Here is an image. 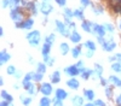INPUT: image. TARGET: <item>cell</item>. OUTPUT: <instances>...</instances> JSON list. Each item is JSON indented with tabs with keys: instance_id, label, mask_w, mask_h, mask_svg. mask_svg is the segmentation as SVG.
Instances as JSON below:
<instances>
[{
	"instance_id": "1",
	"label": "cell",
	"mask_w": 121,
	"mask_h": 106,
	"mask_svg": "<svg viewBox=\"0 0 121 106\" xmlns=\"http://www.w3.org/2000/svg\"><path fill=\"white\" fill-rule=\"evenodd\" d=\"M27 41L32 47H38L41 42V34L39 30H33L27 34Z\"/></svg>"
},
{
	"instance_id": "2",
	"label": "cell",
	"mask_w": 121,
	"mask_h": 106,
	"mask_svg": "<svg viewBox=\"0 0 121 106\" xmlns=\"http://www.w3.org/2000/svg\"><path fill=\"white\" fill-rule=\"evenodd\" d=\"M55 25H56V30H57L60 35H62V36L69 37L70 34H72V30H70V29L65 25V23L58 21V19H56V21H55Z\"/></svg>"
},
{
	"instance_id": "3",
	"label": "cell",
	"mask_w": 121,
	"mask_h": 106,
	"mask_svg": "<svg viewBox=\"0 0 121 106\" xmlns=\"http://www.w3.org/2000/svg\"><path fill=\"white\" fill-rule=\"evenodd\" d=\"M10 17H11V19L17 23V22H21L23 21V12H22V10L21 7H12V10L10 11Z\"/></svg>"
},
{
	"instance_id": "4",
	"label": "cell",
	"mask_w": 121,
	"mask_h": 106,
	"mask_svg": "<svg viewBox=\"0 0 121 106\" xmlns=\"http://www.w3.org/2000/svg\"><path fill=\"white\" fill-rule=\"evenodd\" d=\"M34 25V21L33 18H27V19H23L21 22H17L15 23V27L16 28H19V29H24V30H30Z\"/></svg>"
},
{
	"instance_id": "5",
	"label": "cell",
	"mask_w": 121,
	"mask_h": 106,
	"mask_svg": "<svg viewBox=\"0 0 121 106\" xmlns=\"http://www.w3.org/2000/svg\"><path fill=\"white\" fill-rule=\"evenodd\" d=\"M102 48L103 51L105 52H113L115 48H116V42L114 41L113 36H110L109 39H105V41L102 43Z\"/></svg>"
},
{
	"instance_id": "6",
	"label": "cell",
	"mask_w": 121,
	"mask_h": 106,
	"mask_svg": "<svg viewBox=\"0 0 121 106\" xmlns=\"http://www.w3.org/2000/svg\"><path fill=\"white\" fill-rule=\"evenodd\" d=\"M39 88H40V93H41L43 95H47V96H50L55 92L51 82H41Z\"/></svg>"
},
{
	"instance_id": "7",
	"label": "cell",
	"mask_w": 121,
	"mask_h": 106,
	"mask_svg": "<svg viewBox=\"0 0 121 106\" xmlns=\"http://www.w3.org/2000/svg\"><path fill=\"white\" fill-rule=\"evenodd\" d=\"M64 74L69 77H76L80 75V67H78L76 64H73V65H69L67 67H64Z\"/></svg>"
},
{
	"instance_id": "8",
	"label": "cell",
	"mask_w": 121,
	"mask_h": 106,
	"mask_svg": "<svg viewBox=\"0 0 121 106\" xmlns=\"http://www.w3.org/2000/svg\"><path fill=\"white\" fill-rule=\"evenodd\" d=\"M92 34H96L97 36H105L107 35V29L104 27V24H97V23H93V27H92Z\"/></svg>"
},
{
	"instance_id": "9",
	"label": "cell",
	"mask_w": 121,
	"mask_h": 106,
	"mask_svg": "<svg viewBox=\"0 0 121 106\" xmlns=\"http://www.w3.org/2000/svg\"><path fill=\"white\" fill-rule=\"evenodd\" d=\"M65 84L69 89L72 90H78L80 88V81L76 79V77H70V79H68L65 81Z\"/></svg>"
},
{
	"instance_id": "10",
	"label": "cell",
	"mask_w": 121,
	"mask_h": 106,
	"mask_svg": "<svg viewBox=\"0 0 121 106\" xmlns=\"http://www.w3.org/2000/svg\"><path fill=\"white\" fill-rule=\"evenodd\" d=\"M93 74H95V70L93 69H90V67H81L80 69V76H81V79L84 80V81H87V80H90L91 77L93 76Z\"/></svg>"
},
{
	"instance_id": "11",
	"label": "cell",
	"mask_w": 121,
	"mask_h": 106,
	"mask_svg": "<svg viewBox=\"0 0 121 106\" xmlns=\"http://www.w3.org/2000/svg\"><path fill=\"white\" fill-rule=\"evenodd\" d=\"M24 90L27 92V94L32 95V96H35V95H38V93H40V88L36 86V83L34 81L30 83V84H28L26 88H24Z\"/></svg>"
},
{
	"instance_id": "12",
	"label": "cell",
	"mask_w": 121,
	"mask_h": 106,
	"mask_svg": "<svg viewBox=\"0 0 121 106\" xmlns=\"http://www.w3.org/2000/svg\"><path fill=\"white\" fill-rule=\"evenodd\" d=\"M68 96H69V93L65 89H63V88H56V90H55V99L64 101L65 99H68Z\"/></svg>"
},
{
	"instance_id": "13",
	"label": "cell",
	"mask_w": 121,
	"mask_h": 106,
	"mask_svg": "<svg viewBox=\"0 0 121 106\" xmlns=\"http://www.w3.org/2000/svg\"><path fill=\"white\" fill-rule=\"evenodd\" d=\"M40 11L43 12V15L47 16L53 11V6L50 4V1H43L41 5H40Z\"/></svg>"
},
{
	"instance_id": "14",
	"label": "cell",
	"mask_w": 121,
	"mask_h": 106,
	"mask_svg": "<svg viewBox=\"0 0 121 106\" xmlns=\"http://www.w3.org/2000/svg\"><path fill=\"white\" fill-rule=\"evenodd\" d=\"M82 95H84V98L87 100V101H93L95 98H96V93L93 89H91V88H84L82 90Z\"/></svg>"
},
{
	"instance_id": "15",
	"label": "cell",
	"mask_w": 121,
	"mask_h": 106,
	"mask_svg": "<svg viewBox=\"0 0 121 106\" xmlns=\"http://www.w3.org/2000/svg\"><path fill=\"white\" fill-rule=\"evenodd\" d=\"M69 39H70V41H72L73 43H75V45H79L82 40L81 35H80V33L78 30H73L72 34H70V36H69Z\"/></svg>"
},
{
	"instance_id": "16",
	"label": "cell",
	"mask_w": 121,
	"mask_h": 106,
	"mask_svg": "<svg viewBox=\"0 0 121 106\" xmlns=\"http://www.w3.org/2000/svg\"><path fill=\"white\" fill-rule=\"evenodd\" d=\"M60 71L59 70H55L51 75H50V81H51L52 84H58L60 82Z\"/></svg>"
},
{
	"instance_id": "17",
	"label": "cell",
	"mask_w": 121,
	"mask_h": 106,
	"mask_svg": "<svg viewBox=\"0 0 121 106\" xmlns=\"http://www.w3.org/2000/svg\"><path fill=\"white\" fill-rule=\"evenodd\" d=\"M10 59H11V54H10L5 48H3L1 52H0V63H1V65L10 62Z\"/></svg>"
},
{
	"instance_id": "18",
	"label": "cell",
	"mask_w": 121,
	"mask_h": 106,
	"mask_svg": "<svg viewBox=\"0 0 121 106\" xmlns=\"http://www.w3.org/2000/svg\"><path fill=\"white\" fill-rule=\"evenodd\" d=\"M19 101L22 102L23 106H30V104L33 102V98L32 95H24V94H21L19 95Z\"/></svg>"
},
{
	"instance_id": "19",
	"label": "cell",
	"mask_w": 121,
	"mask_h": 106,
	"mask_svg": "<svg viewBox=\"0 0 121 106\" xmlns=\"http://www.w3.org/2000/svg\"><path fill=\"white\" fill-rule=\"evenodd\" d=\"M72 105L73 106H84L85 105V98L81 95H74L72 98Z\"/></svg>"
},
{
	"instance_id": "20",
	"label": "cell",
	"mask_w": 121,
	"mask_h": 106,
	"mask_svg": "<svg viewBox=\"0 0 121 106\" xmlns=\"http://www.w3.org/2000/svg\"><path fill=\"white\" fill-rule=\"evenodd\" d=\"M82 45H79V46H75L74 48H72V51H70V54H72V57L74 58V59H78V58L81 55L82 53Z\"/></svg>"
},
{
	"instance_id": "21",
	"label": "cell",
	"mask_w": 121,
	"mask_h": 106,
	"mask_svg": "<svg viewBox=\"0 0 121 106\" xmlns=\"http://www.w3.org/2000/svg\"><path fill=\"white\" fill-rule=\"evenodd\" d=\"M114 89H115V87L113 84L112 86L108 84V86L104 87V94L109 100H113V98H114Z\"/></svg>"
},
{
	"instance_id": "22",
	"label": "cell",
	"mask_w": 121,
	"mask_h": 106,
	"mask_svg": "<svg viewBox=\"0 0 121 106\" xmlns=\"http://www.w3.org/2000/svg\"><path fill=\"white\" fill-rule=\"evenodd\" d=\"M32 82H33V72H27L22 79V87L26 88V87L28 84H30Z\"/></svg>"
},
{
	"instance_id": "23",
	"label": "cell",
	"mask_w": 121,
	"mask_h": 106,
	"mask_svg": "<svg viewBox=\"0 0 121 106\" xmlns=\"http://www.w3.org/2000/svg\"><path fill=\"white\" fill-rule=\"evenodd\" d=\"M70 51H72V48H70L68 42H62L59 45V52L62 55H67L68 53H70Z\"/></svg>"
},
{
	"instance_id": "24",
	"label": "cell",
	"mask_w": 121,
	"mask_h": 106,
	"mask_svg": "<svg viewBox=\"0 0 121 106\" xmlns=\"http://www.w3.org/2000/svg\"><path fill=\"white\" fill-rule=\"evenodd\" d=\"M109 82L112 83L114 87H116V88H120V89H121V79H120L119 76H115V75L109 76Z\"/></svg>"
},
{
	"instance_id": "25",
	"label": "cell",
	"mask_w": 121,
	"mask_h": 106,
	"mask_svg": "<svg viewBox=\"0 0 121 106\" xmlns=\"http://www.w3.org/2000/svg\"><path fill=\"white\" fill-rule=\"evenodd\" d=\"M52 104L53 100H51L47 95H43V98H40L39 100V106H52Z\"/></svg>"
},
{
	"instance_id": "26",
	"label": "cell",
	"mask_w": 121,
	"mask_h": 106,
	"mask_svg": "<svg viewBox=\"0 0 121 106\" xmlns=\"http://www.w3.org/2000/svg\"><path fill=\"white\" fill-rule=\"evenodd\" d=\"M82 46H84V48H86V50H91V51H95V52H96V50H97V43H96L95 41H92V40L85 41V42L82 43Z\"/></svg>"
},
{
	"instance_id": "27",
	"label": "cell",
	"mask_w": 121,
	"mask_h": 106,
	"mask_svg": "<svg viewBox=\"0 0 121 106\" xmlns=\"http://www.w3.org/2000/svg\"><path fill=\"white\" fill-rule=\"evenodd\" d=\"M92 27H93V23L90 21H82V23H81L82 30L86 33H92Z\"/></svg>"
},
{
	"instance_id": "28",
	"label": "cell",
	"mask_w": 121,
	"mask_h": 106,
	"mask_svg": "<svg viewBox=\"0 0 121 106\" xmlns=\"http://www.w3.org/2000/svg\"><path fill=\"white\" fill-rule=\"evenodd\" d=\"M35 67H36V71L41 72V74H46V70H47V65L44 63V62H38L35 64Z\"/></svg>"
},
{
	"instance_id": "29",
	"label": "cell",
	"mask_w": 121,
	"mask_h": 106,
	"mask_svg": "<svg viewBox=\"0 0 121 106\" xmlns=\"http://www.w3.org/2000/svg\"><path fill=\"white\" fill-rule=\"evenodd\" d=\"M44 75L45 74H41V72H39V71H34L33 72V81L35 82V83H41L43 82V80H44Z\"/></svg>"
},
{
	"instance_id": "30",
	"label": "cell",
	"mask_w": 121,
	"mask_h": 106,
	"mask_svg": "<svg viewBox=\"0 0 121 106\" xmlns=\"http://www.w3.org/2000/svg\"><path fill=\"white\" fill-rule=\"evenodd\" d=\"M0 96H1V99H3V100H7V101H10V102H12V101H13V96L10 94L7 90H5V89H1Z\"/></svg>"
},
{
	"instance_id": "31",
	"label": "cell",
	"mask_w": 121,
	"mask_h": 106,
	"mask_svg": "<svg viewBox=\"0 0 121 106\" xmlns=\"http://www.w3.org/2000/svg\"><path fill=\"white\" fill-rule=\"evenodd\" d=\"M51 46H52V45H50V43H47V42H44V45H43V47H41V54H43V57L50 55V53H51Z\"/></svg>"
},
{
	"instance_id": "32",
	"label": "cell",
	"mask_w": 121,
	"mask_h": 106,
	"mask_svg": "<svg viewBox=\"0 0 121 106\" xmlns=\"http://www.w3.org/2000/svg\"><path fill=\"white\" fill-rule=\"evenodd\" d=\"M43 58H44L43 62H44L47 66H53V65H55L56 58H53V57H51V55H45V57H43Z\"/></svg>"
},
{
	"instance_id": "33",
	"label": "cell",
	"mask_w": 121,
	"mask_h": 106,
	"mask_svg": "<svg viewBox=\"0 0 121 106\" xmlns=\"http://www.w3.org/2000/svg\"><path fill=\"white\" fill-rule=\"evenodd\" d=\"M92 10H93V13L95 15H102L103 12H104V7L102 6V5H92Z\"/></svg>"
},
{
	"instance_id": "34",
	"label": "cell",
	"mask_w": 121,
	"mask_h": 106,
	"mask_svg": "<svg viewBox=\"0 0 121 106\" xmlns=\"http://www.w3.org/2000/svg\"><path fill=\"white\" fill-rule=\"evenodd\" d=\"M110 69H112L114 72H116V74H121V63H120V62H114V63H112Z\"/></svg>"
},
{
	"instance_id": "35",
	"label": "cell",
	"mask_w": 121,
	"mask_h": 106,
	"mask_svg": "<svg viewBox=\"0 0 121 106\" xmlns=\"http://www.w3.org/2000/svg\"><path fill=\"white\" fill-rule=\"evenodd\" d=\"M55 41H56V35H55L53 33L45 36V42H47V43H50V45H53Z\"/></svg>"
},
{
	"instance_id": "36",
	"label": "cell",
	"mask_w": 121,
	"mask_h": 106,
	"mask_svg": "<svg viewBox=\"0 0 121 106\" xmlns=\"http://www.w3.org/2000/svg\"><path fill=\"white\" fill-rule=\"evenodd\" d=\"M74 17L81 19V21H84V11H82V8H76V10H74Z\"/></svg>"
},
{
	"instance_id": "37",
	"label": "cell",
	"mask_w": 121,
	"mask_h": 106,
	"mask_svg": "<svg viewBox=\"0 0 121 106\" xmlns=\"http://www.w3.org/2000/svg\"><path fill=\"white\" fill-rule=\"evenodd\" d=\"M104 27H105V29H107V33H109L110 35L114 34V31H115L114 24H112V23H104Z\"/></svg>"
},
{
	"instance_id": "38",
	"label": "cell",
	"mask_w": 121,
	"mask_h": 106,
	"mask_svg": "<svg viewBox=\"0 0 121 106\" xmlns=\"http://www.w3.org/2000/svg\"><path fill=\"white\" fill-rule=\"evenodd\" d=\"M5 71H6L7 75H12V76H13V75L16 74L17 69H16V66H15V65H9V66L6 67V70H5Z\"/></svg>"
},
{
	"instance_id": "39",
	"label": "cell",
	"mask_w": 121,
	"mask_h": 106,
	"mask_svg": "<svg viewBox=\"0 0 121 106\" xmlns=\"http://www.w3.org/2000/svg\"><path fill=\"white\" fill-rule=\"evenodd\" d=\"M63 15H64L65 18H72V17H74V11H72L70 8H64Z\"/></svg>"
},
{
	"instance_id": "40",
	"label": "cell",
	"mask_w": 121,
	"mask_h": 106,
	"mask_svg": "<svg viewBox=\"0 0 121 106\" xmlns=\"http://www.w3.org/2000/svg\"><path fill=\"white\" fill-rule=\"evenodd\" d=\"M98 81H99V84L103 86V87H105V86H108V84L110 83V82H109V79H104L103 76H100Z\"/></svg>"
},
{
	"instance_id": "41",
	"label": "cell",
	"mask_w": 121,
	"mask_h": 106,
	"mask_svg": "<svg viewBox=\"0 0 121 106\" xmlns=\"http://www.w3.org/2000/svg\"><path fill=\"white\" fill-rule=\"evenodd\" d=\"M93 54H95V51H91V50H85V52H84V55L87 59H91L93 57Z\"/></svg>"
},
{
	"instance_id": "42",
	"label": "cell",
	"mask_w": 121,
	"mask_h": 106,
	"mask_svg": "<svg viewBox=\"0 0 121 106\" xmlns=\"http://www.w3.org/2000/svg\"><path fill=\"white\" fill-rule=\"evenodd\" d=\"M93 102H95V106H107V102H104V100L102 99H95Z\"/></svg>"
},
{
	"instance_id": "43",
	"label": "cell",
	"mask_w": 121,
	"mask_h": 106,
	"mask_svg": "<svg viewBox=\"0 0 121 106\" xmlns=\"http://www.w3.org/2000/svg\"><path fill=\"white\" fill-rule=\"evenodd\" d=\"M80 4H81V7L84 8V7L90 6L91 5V1H90V0H80Z\"/></svg>"
},
{
	"instance_id": "44",
	"label": "cell",
	"mask_w": 121,
	"mask_h": 106,
	"mask_svg": "<svg viewBox=\"0 0 121 106\" xmlns=\"http://www.w3.org/2000/svg\"><path fill=\"white\" fill-rule=\"evenodd\" d=\"M13 76H15V79H16V80H21V79H23V77H22V76H23V72H22L21 70H17L16 74H15Z\"/></svg>"
},
{
	"instance_id": "45",
	"label": "cell",
	"mask_w": 121,
	"mask_h": 106,
	"mask_svg": "<svg viewBox=\"0 0 121 106\" xmlns=\"http://www.w3.org/2000/svg\"><path fill=\"white\" fill-rule=\"evenodd\" d=\"M52 106H64V104H63L62 100H57V99L53 98V104H52Z\"/></svg>"
},
{
	"instance_id": "46",
	"label": "cell",
	"mask_w": 121,
	"mask_h": 106,
	"mask_svg": "<svg viewBox=\"0 0 121 106\" xmlns=\"http://www.w3.org/2000/svg\"><path fill=\"white\" fill-rule=\"evenodd\" d=\"M55 1L59 6H65V4H67V0H55Z\"/></svg>"
},
{
	"instance_id": "47",
	"label": "cell",
	"mask_w": 121,
	"mask_h": 106,
	"mask_svg": "<svg viewBox=\"0 0 121 106\" xmlns=\"http://www.w3.org/2000/svg\"><path fill=\"white\" fill-rule=\"evenodd\" d=\"M115 104H116V105H120V106H121V93L116 95V98H115Z\"/></svg>"
},
{
	"instance_id": "48",
	"label": "cell",
	"mask_w": 121,
	"mask_h": 106,
	"mask_svg": "<svg viewBox=\"0 0 121 106\" xmlns=\"http://www.w3.org/2000/svg\"><path fill=\"white\" fill-rule=\"evenodd\" d=\"M75 64L78 65V67H80V69H81V67H84V66H85V63H84V60H82V59L78 60V62H76Z\"/></svg>"
},
{
	"instance_id": "49",
	"label": "cell",
	"mask_w": 121,
	"mask_h": 106,
	"mask_svg": "<svg viewBox=\"0 0 121 106\" xmlns=\"http://www.w3.org/2000/svg\"><path fill=\"white\" fill-rule=\"evenodd\" d=\"M108 60H109L110 63H114V62H117V58H116V55L114 54V55H110V57L108 58Z\"/></svg>"
},
{
	"instance_id": "50",
	"label": "cell",
	"mask_w": 121,
	"mask_h": 106,
	"mask_svg": "<svg viewBox=\"0 0 121 106\" xmlns=\"http://www.w3.org/2000/svg\"><path fill=\"white\" fill-rule=\"evenodd\" d=\"M27 58H28V62H29L30 64H36V63L34 62V58H33L32 55H30V54H28V55H27Z\"/></svg>"
},
{
	"instance_id": "51",
	"label": "cell",
	"mask_w": 121,
	"mask_h": 106,
	"mask_svg": "<svg viewBox=\"0 0 121 106\" xmlns=\"http://www.w3.org/2000/svg\"><path fill=\"white\" fill-rule=\"evenodd\" d=\"M10 101H7V100H3L1 102H0V106H10Z\"/></svg>"
},
{
	"instance_id": "52",
	"label": "cell",
	"mask_w": 121,
	"mask_h": 106,
	"mask_svg": "<svg viewBox=\"0 0 121 106\" xmlns=\"http://www.w3.org/2000/svg\"><path fill=\"white\" fill-rule=\"evenodd\" d=\"M84 106H95V102L93 101H87Z\"/></svg>"
},
{
	"instance_id": "53",
	"label": "cell",
	"mask_w": 121,
	"mask_h": 106,
	"mask_svg": "<svg viewBox=\"0 0 121 106\" xmlns=\"http://www.w3.org/2000/svg\"><path fill=\"white\" fill-rule=\"evenodd\" d=\"M115 55H116V58H117V62L121 63V52H120V53H116Z\"/></svg>"
},
{
	"instance_id": "54",
	"label": "cell",
	"mask_w": 121,
	"mask_h": 106,
	"mask_svg": "<svg viewBox=\"0 0 121 106\" xmlns=\"http://www.w3.org/2000/svg\"><path fill=\"white\" fill-rule=\"evenodd\" d=\"M19 88H21V87H19V84H18V83H15V84H13V89H16V90H18Z\"/></svg>"
},
{
	"instance_id": "55",
	"label": "cell",
	"mask_w": 121,
	"mask_h": 106,
	"mask_svg": "<svg viewBox=\"0 0 121 106\" xmlns=\"http://www.w3.org/2000/svg\"><path fill=\"white\" fill-rule=\"evenodd\" d=\"M0 86H1V87L4 86V77H3V76L0 77Z\"/></svg>"
},
{
	"instance_id": "56",
	"label": "cell",
	"mask_w": 121,
	"mask_h": 106,
	"mask_svg": "<svg viewBox=\"0 0 121 106\" xmlns=\"http://www.w3.org/2000/svg\"><path fill=\"white\" fill-rule=\"evenodd\" d=\"M0 35H1V36L4 35V28H3V27L0 28Z\"/></svg>"
},
{
	"instance_id": "57",
	"label": "cell",
	"mask_w": 121,
	"mask_h": 106,
	"mask_svg": "<svg viewBox=\"0 0 121 106\" xmlns=\"http://www.w3.org/2000/svg\"><path fill=\"white\" fill-rule=\"evenodd\" d=\"M119 28H120V30H121V19L119 21Z\"/></svg>"
},
{
	"instance_id": "58",
	"label": "cell",
	"mask_w": 121,
	"mask_h": 106,
	"mask_svg": "<svg viewBox=\"0 0 121 106\" xmlns=\"http://www.w3.org/2000/svg\"><path fill=\"white\" fill-rule=\"evenodd\" d=\"M10 106H15V105H13V104H12V102H11V104H10Z\"/></svg>"
},
{
	"instance_id": "59",
	"label": "cell",
	"mask_w": 121,
	"mask_h": 106,
	"mask_svg": "<svg viewBox=\"0 0 121 106\" xmlns=\"http://www.w3.org/2000/svg\"><path fill=\"white\" fill-rule=\"evenodd\" d=\"M44 1H50V0H44Z\"/></svg>"
},
{
	"instance_id": "60",
	"label": "cell",
	"mask_w": 121,
	"mask_h": 106,
	"mask_svg": "<svg viewBox=\"0 0 121 106\" xmlns=\"http://www.w3.org/2000/svg\"><path fill=\"white\" fill-rule=\"evenodd\" d=\"M116 106H120V105H116Z\"/></svg>"
}]
</instances>
